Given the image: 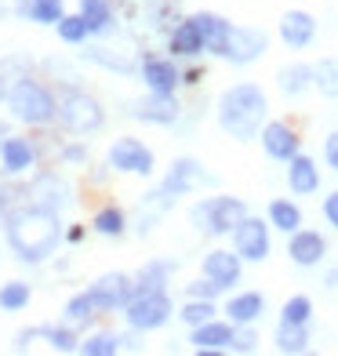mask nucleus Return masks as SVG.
I'll return each instance as SVG.
<instances>
[{
  "label": "nucleus",
  "instance_id": "nucleus-1",
  "mask_svg": "<svg viewBox=\"0 0 338 356\" xmlns=\"http://www.w3.org/2000/svg\"><path fill=\"white\" fill-rule=\"evenodd\" d=\"M0 233H4L8 251L22 266H44L58 254L62 240H66V222H62V211L22 200L8 211Z\"/></svg>",
  "mask_w": 338,
  "mask_h": 356
},
{
  "label": "nucleus",
  "instance_id": "nucleus-2",
  "mask_svg": "<svg viewBox=\"0 0 338 356\" xmlns=\"http://www.w3.org/2000/svg\"><path fill=\"white\" fill-rule=\"evenodd\" d=\"M266 120H269V95L262 91V84H255V80L230 84L215 102V124L222 127L225 138H233L240 145L259 138Z\"/></svg>",
  "mask_w": 338,
  "mask_h": 356
},
{
  "label": "nucleus",
  "instance_id": "nucleus-3",
  "mask_svg": "<svg viewBox=\"0 0 338 356\" xmlns=\"http://www.w3.org/2000/svg\"><path fill=\"white\" fill-rule=\"evenodd\" d=\"M4 109L11 113V120H19L26 127H33V131H40V127L58 124V91H51L33 73L15 76V80H8Z\"/></svg>",
  "mask_w": 338,
  "mask_h": 356
},
{
  "label": "nucleus",
  "instance_id": "nucleus-4",
  "mask_svg": "<svg viewBox=\"0 0 338 356\" xmlns=\"http://www.w3.org/2000/svg\"><path fill=\"white\" fill-rule=\"evenodd\" d=\"M248 215H251V207H248L244 197L215 193V197H204L189 207V225H193V233H200V236H230Z\"/></svg>",
  "mask_w": 338,
  "mask_h": 356
},
{
  "label": "nucleus",
  "instance_id": "nucleus-5",
  "mask_svg": "<svg viewBox=\"0 0 338 356\" xmlns=\"http://www.w3.org/2000/svg\"><path fill=\"white\" fill-rule=\"evenodd\" d=\"M58 127L73 138H88L99 135L106 127V109L91 91L80 84H62L58 88Z\"/></svg>",
  "mask_w": 338,
  "mask_h": 356
},
{
  "label": "nucleus",
  "instance_id": "nucleus-6",
  "mask_svg": "<svg viewBox=\"0 0 338 356\" xmlns=\"http://www.w3.org/2000/svg\"><path fill=\"white\" fill-rule=\"evenodd\" d=\"M175 316V302L168 291H138V295L124 305V323L131 334H153L168 327Z\"/></svg>",
  "mask_w": 338,
  "mask_h": 356
},
{
  "label": "nucleus",
  "instance_id": "nucleus-7",
  "mask_svg": "<svg viewBox=\"0 0 338 356\" xmlns=\"http://www.w3.org/2000/svg\"><path fill=\"white\" fill-rule=\"evenodd\" d=\"M106 168L117 175H135V178H153L156 175V153L135 135H120L106 149Z\"/></svg>",
  "mask_w": 338,
  "mask_h": 356
},
{
  "label": "nucleus",
  "instance_id": "nucleus-8",
  "mask_svg": "<svg viewBox=\"0 0 338 356\" xmlns=\"http://www.w3.org/2000/svg\"><path fill=\"white\" fill-rule=\"evenodd\" d=\"M22 200L40 204V207H51V211H66V207L77 204V189L70 186L66 175L44 168V171H33V178L22 186Z\"/></svg>",
  "mask_w": 338,
  "mask_h": 356
},
{
  "label": "nucleus",
  "instance_id": "nucleus-9",
  "mask_svg": "<svg viewBox=\"0 0 338 356\" xmlns=\"http://www.w3.org/2000/svg\"><path fill=\"white\" fill-rule=\"evenodd\" d=\"M230 240H233V251L244 258L248 266H262L266 258L273 254V225H269V218L248 215L230 233Z\"/></svg>",
  "mask_w": 338,
  "mask_h": 356
},
{
  "label": "nucleus",
  "instance_id": "nucleus-10",
  "mask_svg": "<svg viewBox=\"0 0 338 356\" xmlns=\"http://www.w3.org/2000/svg\"><path fill=\"white\" fill-rule=\"evenodd\" d=\"M80 58L99 66L106 73H117V76H138V66H142V55L127 44H106V40H88Z\"/></svg>",
  "mask_w": 338,
  "mask_h": 356
},
{
  "label": "nucleus",
  "instance_id": "nucleus-11",
  "mask_svg": "<svg viewBox=\"0 0 338 356\" xmlns=\"http://www.w3.org/2000/svg\"><path fill=\"white\" fill-rule=\"evenodd\" d=\"M266 51H269V33L266 29H259V26H233L218 58L230 62V66H255Z\"/></svg>",
  "mask_w": 338,
  "mask_h": 356
},
{
  "label": "nucleus",
  "instance_id": "nucleus-12",
  "mask_svg": "<svg viewBox=\"0 0 338 356\" xmlns=\"http://www.w3.org/2000/svg\"><path fill=\"white\" fill-rule=\"evenodd\" d=\"M160 186H164L175 200H182L189 193H197L200 186H218V178L207 171L197 156H175L171 168L164 171V178H160Z\"/></svg>",
  "mask_w": 338,
  "mask_h": 356
},
{
  "label": "nucleus",
  "instance_id": "nucleus-13",
  "mask_svg": "<svg viewBox=\"0 0 338 356\" xmlns=\"http://www.w3.org/2000/svg\"><path fill=\"white\" fill-rule=\"evenodd\" d=\"M91 295L99 302L102 313H124V305L138 295V284L131 273H102L99 280H91Z\"/></svg>",
  "mask_w": 338,
  "mask_h": 356
},
{
  "label": "nucleus",
  "instance_id": "nucleus-14",
  "mask_svg": "<svg viewBox=\"0 0 338 356\" xmlns=\"http://www.w3.org/2000/svg\"><path fill=\"white\" fill-rule=\"evenodd\" d=\"M138 80L146 84V91L156 95H175L182 88V66L175 55H142Z\"/></svg>",
  "mask_w": 338,
  "mask_h": 356
},
{
  "label": "nucleus",
  "instance_id": "nucleus-15",
  "mask_svg": "<svg viewBox=\"0 0 338 356\" xmlns=\"http://www.w3.org/2000/svg\"><path fill=\"white\" fill-rule=\"evenodd\" d=\"M127 113L142 124H153V127H175L182 117V102L175 95H156V91H146L142 99L127 102Z\"/></svg>",
  "mask_w": 338,
  "mask_h": 356
},
{
  "label": "nucleus",
  "instance_id": "nucleus-16",
  "mask_svg": "<svg viewBox=\"0 0 338 356\" xmlns=\"http://www.w3.org/2000/svg\"><path fill=\"white\" fill-rule=\"evenodd\" d=\"M316 15L313 11H305V8H287L280 15V22H277V37L284 47H291V51H305L313 40H316Z\"/></svg>",
  "mask_w": 338,
  "mask_h": 356
},
{
  "label": "nucleus",
  "instance_id": "nucleus-17",
  "mask_svg": "<svg viewBox=\"0 0 338 356\" xmlns=\"http://www.w3.org/2000/svg\"><path fill=\"white\" fill-rule=\"evenodd\" d=\"M233 338H236V323L233 320H207L200 327H189V346L193 353L204 356H218V353H233Z\"/></svg>",
  "mask_w": 338,
  "mask_h": 356
},
{
  "label": "nucleus",
  "instance_id": "nucleus-18",
  "mask_svg": "<svg viewBox=\"0 0 338 356\" xmlns=\"http://www.w3.org/2000/svg\"><path fill=\"white\" fill-rule=\"evenodd\" d=\"M37 142L26 138V135H8L0 138V171H4L8 178H19V175H33L37 168Z\"/></svg>",
  "mask_w": 338,
  "mask_h": 356
},
{
  "label": "nucleus",
  "instance_id": "nucleus-19",
  "mask_svg": "<svg viewBox=\"0 0 338 356\" xmlns=\"http://www.w3.org/2000/svg\"><path fill=\"white\" fill-rule=\"evenodd\" d=\"M287 258H291V266L298 269H316L328 262V240L320 229H295L287 236Z\"/></svg>",
  "mask_w": 338,
  "mask_h": 356
},
{
  "label": "nucleus",
  "instance_id": "nucleus-20",
  "mask_svg": "<svg viewBox=\"0 0 338 356\" xmlns=\"http://www.w3.org/2000/svg\"><path fill=\"white\" fill-rule=\"evenodd\" d=\"M259 142H262V153L277 160V164H287L295 153H302V135L287 120H266Z\"/></svg>",
  "mask_w": 338,
  "mask_h": 356
},
{
  "label": "nucleus",
  "instance_id": "nucleus-21",
  "mask_svg": "<svg viewBox=\"0 0 338 356\" xmlns=\"http://www.w3.org/2000/svg\"><path fill=\"white\" fill-rule=\"evenodd\" d=\"M244 258H240L233 248H211L204 258H200V273L204 277H211L215 284H222L225 291H233L240 284V277H244Z\"/></svg>",
  "mask_w": 338,
  "mask_h": 356
},
{
  "label": "nucleus",
  "instance_id": "nucleus-22",
  "mask_svg": "<svg viewBox=\"0 0 338 356\" xmlns=\"http://www.w3.org/2000/svg\"><path fill=\"white\" fill-rule=\"evenodd\" d=\"M168 55H175V58H200V55H207L204 33H200V26L193 22V15L175 19V26L168 29Z\"/></svg>",
  "mask_w": 338,
  "mask_h": 356
},
{
  "label": "nucleus",
  "instance_id": "nucleus-23",
  "mask_svg": "<svg viewBox=\"0 0 338 356\" xmlns=\"http://www.w3.org/2000/svg\"><path fill=\"white\" fill-rule=\"evenodd\" d=\"M266 313V295L262 291H233L222 305V316L233 320L236 327H248V323H259Z\"/></svg>",
  "mask_w": 338,
  "mask_h": 356
},
{
  "label": "nucleus",
  "instance_id": "nucleus-24",
  "mask_svg": "<svg viewBox=\"0 0 338 356\" xmlns=\"http://www.w3.org/2000/svg\"><path fill=\"white\" fill-rule=\"evenodd\" d=\"M287 189H291V197H313L320 193V164L309 156V153H295L287 160Z\"/></svg>",
  "mask_w": 338,
  "mask_h": 356
},
{
  "label": "nucleus",
  "instance_id": "nucleus-25",
  "mask_svg": "<svg viewBox=\"0 0 338 356\" xmlns=\"http://www.w3.org/2000/svg\"><path fill=\"white\" fill-rule=\"evenodd\" d=\"M77 11L84 15V22L91 29V40H106L117 33V11H113V0H77Z\"/></svg>",
  "mask_w": 338,
  "mask_h": 356
},
{
  "label": "nucleus",
  "instance_id": "nucleus-26",
  "mask_svg": "<svg viewBox=\"0 0 338 356\" xmlns=\"http://www.w3.org/2000/svg\"><path fill=\"white\" fill-rule=\"evenodd\" d=\"M277 91L284 99H302V95L313 91V66L309 62H284L277 70Z\"/></svg>",
  "mask_w": 338,
  "mask_h": 356
},
{
  "label": "nucleus",
  "instance_id": "nucleus-27",
  "mask_svg": "<svg viewBox=\"0 0 338 356\" xmlns=\"http://www.w3.org/2000/svg\"><path fill=\"white\" fill-rule=\"evenodd\" d=\"M266 218H269L273 229L284 233V236H291L295 229H302V225H305L302 204L291 200V197H273V200L266 204Z\"/></svg>",
  "mask_w": 338,
  "mask_h": 356
},
{
  "label": "nucleus",
  "instance_id": "nucleus-28",
  "mask_svg": "<svg viewBox=\"0 0 338 356\" xmlns=\"http://www.w3.org/2000/svg\"><path fill=\"white\" fill-rule=\"evenodd\" d=\"M193 22L200 26V33H204V44H207V55H222V47H225V37H230V29L233 22L225 19V15L218 11H193Z\"/></svg>",
  "mask_w": 338,
  "mask_h": 356
},
{
  "label": "nucleus",
  "instance_id": "nucleus-29",
  "mask_svg": "<svg viewBox=\"0 0 338 356\" xmlns=\"http://www.w3.org/2000/svg\"><path fill=\"white\" fill-rule=\"evenodd\" d=\"M309 342H313L309 323H280L277 320V331H273V349L277 353H284V356L309 353Z\"/></svg>",
  "mask_w": 338,
  "mask_h": 356
},
{
  "label": "nucleus",
  "instance_id": "nucleus-30",
  "mask_svg": "<svg viewBox=\"0 0 338 356\" xmlns=\"http://www.w3.org/2000/svg\"><path fill=\"white\" fill-rule=\"evenodd\" d=\"M15 15L22 22H37V26H55L66 15V0H15Z\"/></svg>",
  "mask_w": 338,
  "mask_h": 356
},
{
  "label": "nucleus",
  "instance_id": "nucleus-31",
  "mask_svg": "<svg viewBox=\"0 0 338 356\" xmlns=\"http://www.w3.org/2000/svg\"><path fill=\"white\" fill-rule=\"evenodd\" d=\"M95 316H102V309H99V302H95L91 287L73 291V295L66 298V305H62V320L73 323L77 331H80V327H88V323H95Z\"/></svg>",
  "mask_w": 338,
  "mask_h": 356
},
{
  "label": "nucleus",
  "instance_id": "nucleus-32",
  "mask_svg": "<svg viewBox=\"0 0 338 356\" xmlns=\"http://www.w3.org/2000/svg\"><path fill=\"white\" fill-rule=\"evenodd\" d=\"M91 229L99 233V236H106V240H120V236H127V229H131V218H127L124 207L102 204L99 211L91 215Z\"/></svg>",
  "mask_w": 338,
  "mask_h": 356
},
{
  "label": "nucleus",
  "instance_id": "nucleus-33",
  "mask_svg": "<svg viewBox=\"0 0 338 356\" xmlns=\"http://www.w3.org/2000/svg\"><path fill=\"white\" fill-rule=\"evenodd\" d=\"M175 269H179L175 258H150V262L135 273V284H138V291H168Z\"/></svg>",
  "mask_w": 338,
  "mask_h": 356
},
{
  "label": "nucleus",
  "instance_id": "nucleus-34",
  "mask_svg": "<svg viewBox=\"0 0 338 356\" xmlns=\"http://www.w3.org/2000/svg\"><path fill=\"white\" fill-rule=\"evenodd\" d=\"M124 342L127 334H117V331H95L88 338H80V356H117L124 353Z\"/></svg>",
  "mask_w": 338,
  "mask_h": 356
},
{
  "label": "nucleus",
  "instance_id": "nucleus-35",
  "mask_svg": "<svg viewBox=\"0 0 338 356\" xmlns=\"http://www.w3.org/2000/svg\"><path fill=\"white\" fill-rule=\"evenodd\" d=\"M313 91L320 99H338V55H328L313 62Z\"/></svg>",
  "mask_w": 338,
  "mask_h": 356
},
{
  "label": "nucleus",
  "instance_id": "nucleus-36",
  "mask_svg": "<svg viewBox=\"0 0 338 356\" xmlns=\"http://www.w3.org/2000/svg\"><path fill=\"white\" fill-rule=\"evenodd\" d=\"M55 33H58V40L66 47H84L91 40V29H88V22H84V15H80V11H66V15H62V19L55 22Z\"/></svg>",
  "mask_w": 338,
  "mask_h": 356
},
{
  "label": "nucleus",
  "instance_id": "nucleus-37",
  "mask_svg": "<svg viewBox=\"0 0 338 356\" xmlns=\"http://www.w3.org/2000/svg\"><path fill=\"white\" fill-rule=\"evenodd\" d=\"M33 302V284L26 280H8L0 284V313H22Z\"/></svg>",
  "mask_w": 338,
  "mask_h": 356
},
{
  "label": "nucleus",
  "instance_id": "nucleus-38",
  "mask_svg": "<svg viewBox=\"0 0 338 356\" xmlns=\"http://www.w3.org/2000/svg\"><path fill=\"white\" fill-rule=\"evenodd\" d=\"M44 342H47V349L51 353H77L80 349V334H77V327L73 323H47L44 327Z\"/></svg>",
  "mask_w": 338,
  "mask_h": 356
},
{
  "label": "nucleus",
  "instance_id": "nucleus-39",
  "mask_svg": "<svg viewBox=\"0 0 338 356\" xmlns=\"http://www.w3.org/2000/svg\"><path fill=\"white\" fill-rule=\"evenodd\" d=\"M186 327H200V323H207V320H215L218 316V302H211V298H186L182 302V309L175 313Z\"/></svg>",
  "mask_w": 338,
  "mask_h": 356
},
{
  "label": "nucleus",
  "instance_id": "nucleus-40",
  "mask_svg": "<svg viewBox=\"0 0 338 356\" xmlns=\"http://www.w3.org/2000/svg\"><path fill=\"white\" fill-rule=\"evenodd\" d=\"M277 320L280 323H313V298L309 295H287Z\"/></svg>",
  "mask_w": 338,
  "mask_h": 356
},
{
  "label": "nucleus",
  "instance_id": "nucleus-41",
  "mask_svg": "<svg viewBox=\"0 0 338 356\" xmlns=\"http://www.w3.org/2000/svg\"><path fill=\"white\" fill-rule=\"evenodd\" d=\"M222 295H225V287L215 284L211 277H204V273H200V280H189L186 284V298H211V302H218Z\"/></svg>",
  "mask_w": 338,
  "mask_h": 356
},
{
  "label": "nucleus",
  "instance_id": "nucleus-42",
  "mask_svg": "<svg viewBox=\"0 0 338 356\" xmlns=\"http://www.w3.org/2000/svg\"><path fill=\"white\" fill-rule=\"evenodd\" d=\"M255 349H259V334H255V323H248V327H236L233 353H255Z\"/></svg>",
  "mask_w": 338,
  "mask_h": 356
},
{
  "label": "nucleus",
  "instance_id": "nucleus-43",
  "mask_svg": "<svg viewBox=\"0 0 338 356\" xmlns=\"http://www.w3.org/2000/svg\"><path fill=\"white\" fill-rule=\"evenodd\" d=\"M29 73V62L19 58V55H8V58H0V76L4 80H15V76H26Z\"/></svg>",
  "mask_w": 338,
  "mask_h": 356
},
{
  "label": "nucleus",
  "instance_id": "nucleus-44",
  "mask_svg": "<svg viewBox=\"0 0 338 356\" xmlns=\"http://www.w3.org/2000/svg\"><path fill=\"white\" fill-rule=\"evenodd\" d=\"M58 160H62V164H88V145H80V142L62 145V149H58Z\"/></svg>",
  "mask_w": 338,
  "mask_h": 356
},
{
  "label": "nucleus",
  "instance_id": "nucleus-45",
  "mask_svg": "<svg viewBox=\"0 0 338 356\" xmlns=\"http://www.w3.org/2000/svg\"><path fill=\"white\" fill-rule=\"evenodd\" d=\"M320 215H324V222L331 225V229L338 233V189H331L324 200H320Z\"/></svg>",
  "mask_w": 338,
  "mask_h": 356
},
{
  "label": "nucleus",
  "instance_id": "nucleus-46",
  "mask_svg": "<svg viewBox=\"0 0 338 356\" xmlns=\"http://www.w3.org/2000/svg\"><path fill=\"white\" fill-rule=\"evenodd\" d=\"M324 164L338 175V131H331V135L324 138Z\"/></svg>",
  "mask_w": 338,
  "mask_h": 356
},
{
  "label": "nucleus",
  "instance_id": "nucleus-47",
  "mask_svg": "<svg viewBox=\"0 0 338 356\" xmlns=\"http://www.w3.org/2000/svg\"><path fill=\"white\" fill-rule=\"evenodd\" d=\"M15 207V197H11V189L8 186H0V225H4V218H8V211Z\"/></svg>",
  "mask_w": 338,
  "mask_h": 356
},
{
  "label": "nucleus",
  "instance_id": "nucleus-48",
  "mask_svg": "<svg viewBox=\"0 0 338 356\" xmlns=\"http://www.w3.org/2000/svg\"><path fill=\"white\" fill-rule=\"evenodd\" d=\"M200 80H204V70H200V66H189V70H182V84H186V88H197Z\"/></svg>",
  "mask_w": 338,
  "mask_h": 356
},
{
  "label": "nucleus",
  "instance_id": "nucleus-49",
  "mask_svg": "<svg viewBox=\"0 0 338 356\" xmlns=\"http://www.w3.org/2000/svg\"><path fill=\"white\" fill-rule=\"evenodd\" d=\"M320 284H324V291H338V266H331V269L324 273V280H320Z\"/></svg>",
  "mask_w": 338,
  "mask_h": 356
},
{
  "label": "nucleus",
  "instance_id": "nucleus-50",
  "mask_svg": "<svg viewBox=\"0 0 338 356\" xmlns=\"http://www.w3.org/2000/svg\"><path fill=\"white\" fill-rule=\"evenodd\" d=\"M84 225H70V229H66V240H70V244H80V240H84Z\"/></svg>",
  "mask_w": 338,
  "mask_h": 356
},
{
  "label": "nucleus",
  "instance_id": "nucleus-51",
  "mask_svg": "<svg viewBox=\"0 0 338 356\" xmlns=\"http://www.w3.org/2000/svg\"><path fill=\"white\" fill-rule=\"evenodd\" d=\"M4 99H8V84H4V76H0V106H4Z\"/></svg>",
  "mask_w": 338,
  "mask_h": 356
},
{
  "label": "nucleus",
  "instance_id": "nucleus-52",
  "mask_svg": "<svg viewBox=\"0 0 338 356\" xmlns=\"http://www.w3.org/2000/svg\"><path fill=\"white\" fill-rule=\"evenodd\" d=\"M335 131H338V127H335Z\"/></svg>",
  "mask_w": 338,
  "mask_h": 356
}]
</instances>
